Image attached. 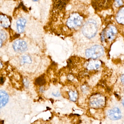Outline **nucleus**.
<instances>
[{"label": "nucleus", "mask_w": 124, "mask_h": 124, "mask_svg": "<svg viewBox=\"0 0 124 124\" xmlns=\"http://www.w3.org/2000/svg\"><path fill=\"white\" fill-rule=\"evenodd\" d=\"M97 31V23L93 20H90L87 22L83 26L82 29L83 34L88 39L94 37Z\"/></svg>", "instance_id": "obj_1"}, {"label": "nucleus", "mask_w": 124, "mask_h": 124, "mask_svg": "<svg viewBox=\"0 0 124 124\" xmlns=\"http://www.w3.org/2000/svg\"><path fill=\"white\" fill-rule=\"evenodd\" d=\"M104 54V49L100 45H95L86 50L85 54L87 57L97 59L100 57Z\"/></svg>", "instance_id": "obj_2"}, {"label": "nucleus", "mask_w": 124, "mask_h": 124, "mask_svg": "<svg viewBox=\"0 0 124 124\" xmlns=\"http://www.w3.org/2000/svg\"><path fill=\"white\" fill-rule=\"evenodd\" d=\"M105 97L100 94H96L91 97L90 103L91 107L94 108H103L105 104Z\"/></svg>", "instance_id": "obj_3"}, {"label": "nucleus", "mask_w": 124, "mask_h": 124, "mask_svg": "<svg viewBox=\"0 0 124 124\" xmlns=\"http://www.w3.org/2000/svg\"><path fill=\"white\" fill-rule=\"evenodd\" d=\"M82 19L79 15H74L70 17L67 23L68 27L70 28H75L81 26Z\"/></svg>", "instance_id": "obj_4"}, {"label": "nucleus", "mask_w": 124, "mask_h": 124, "mask_svg": "<svg viewBox=\"0 0 124 124\" xmlns=\"http://www.w3.org/2000/svg\"><path fill=\"white\" fill-rule=\"evenodd\" d=\"M12 47L14 50L18 53H23L27 51L28 48L27 43L22 39L15 41L12 44Z\"/></svg>", "instance_id": "obj_5"}, {"label": "nucleus", "mask_w": 124, "mask_h": 124, "mask_svg": "<svg viewBox=\"0 0 124 124\" xmlns=\"http://www.w3.org/2000/svg\"><path fill=\"white\" fill-rule=\"evenodd\" d=\"M110 0H92V5L96 9H103L108 7Z\"/></svg>", "instance_id": "obj_6"}, {"label": "nucleus", "mask_w": 124, "mask_h": 124, "mask_svg": "<svg viewBox=\"0 0 124 124\" xmlns=\"http://www.w3.org/2000/svg\"><path fill=\"white\" fill-rule=\"evenodd\" d=\"M107 116L109 118L113 121L119 120L121 118V111L118 108H115L108 111Z\"/></svg>", "instance_id": "obj_7"}, {"label": "nucleus", "mask_w": 124, "mask_h": 124, "mask_svg": "<svg viewBox=\"0 0 124 124\" xmlns=\"http://www.w3.org/2000/svg\"><path fill=\"white\" fill-rule=\"evenodd\" d=\"M117 33V31L116 27L110 26L107 29L106 32V36L107 39L109 41L113 40L116 38Z\"/></svg>", "instance_id": "obj_8"}, {"label": "nucleus", "mask_w": 124, "mask_h": 124, "mask_svg": "<svg viewBox=\"0 0 124 124\" xmlns=\"http://www.w3.org/2000/svg\"><path fill=\"white\" fill-rule=\"evenodd\" d=\"M9 97L8 93L4 90H0V108L4 107L8 102Z\"/></svg>", "instance_id": "obj_9"}, {"label": "nucleus", "mask_w": 124, "mask_h": 124, "mask_svg": "<svg viewBox=\"0 0 124 124\" xmlns=\"http://www.w3.org/2000/svg\"><path fill=\"white\" fill-rule=\"evenodd\" d=\"M27 21L23 17L19 18L17 22V29L19 33H23L25 31Z\"/></svg>", "instance_id": "obj_10"}, {"label": "nucleus", "mask_w": 124, "mask_h": 124, "mask_svg": "<svg viewBox=\"0 0 124 124\" xmlns=\"http://www.w3.org/2000/svg\"><path fill=\"white\" fill-rule=\"evenodd\" d=\"M11 24L9 19L5 15H0V26L4 28L9 27Z\"/></svg>", "instance_id": "obj_11"}, {"label": "nucleus", "mask_w": 124, "mask_h": 124, "mask_svg": "<svg viewBox=\"0 0 124 124\" xmlns=\"http://www.w3.org/2000/svg\"><path fill=\"white\" fill-rule=\"evenodd\" d=\"M7 35L6 32L3 30H0V48L3 44V43L6 40Z\"/></svg>", "instance_id": "obj_12"}, {"label": "nucleus", "mask_w": 124, "mask_h": 124, "mask_svg": "<svg viewBox=\"0 0 124 124\" xmlns=\"http://www.w3.org/2000/svg\"><path fill=\"white\" fill-rule=\"evenodd\" d=\"M116 20L119 23L124 24V8H122V9H121L119 12L116 17Z\"/></svg>", "instance_id": "obj_13"}, {"label": "nucleus", "mask_w": 124, "mask_h": 124, "mask_svg": "<svg viewBox=\"0 0 124 124\" xmlns=\"http://www.w3.org/2000/svg\"><path fill=\"white\" fill-rule=\"evenodd\" d=\"M32 62V60L31 57L27 55H25L23 56L20 60V64L24 65L25 63L30 64Z\"/></svg>", "instance_id": "obj_14"}, {"label": "nucleus", "mask_w": 124, "mask_h": 124, "mask_svg": "<svg viewBox=\"0 0 124 124\" xmlns=\"http://www.w3.org/2000/svg\"><path fill=\"white\" fill-rule=\"evenodd\" d=\"M69 97L71 100L75 101L78 98V94L75 91H70L69 93Z\"/></svg>", "instance_id": "obj_15"}, {"label": "nucleus", "mask_w": 124, "mask_h": 124, "mask_svg": "<svg viewBox=\"0 0 124 124\" xmlns=\"http://www.w3.org/2000/svg\"><path fill=\"white\" fill-rule=\"evenodd\" d=\"M46 82L45 79L43 77H40L35 80V84L39 86L44 85Z\"/></svg>", "instance_id": "obj_16"}, {"label": "nucleus", "mask_w": 124, "mask_h": 124, "mask_svg": "<svg viewBox=\"0 0 124 124\" xmlns=\"http://www.w3.org/2000/svg\"><path fill=\"white\" fill-rule=\"evenodd\" d=\"M65 4H66L65 3V1H63V0H60L58 1L57 6V7L58 8L61 9H62L63 8V7L65 6Z\"/></svg>", "instance_id": "obj_17"}, {"label": "nucleus", "mask_w": 124, "mask_h": 124, "mask_svg": "<svg viewBox=\"0 0 124 124\" xmlns=\"http://www.w3.org/2000/svg\"><path fill=\"white\" fill-rule=\"evenodd\" d=\"M118 3L119 6H121L123 4V2L122 0H115Z\"/></svg>", "instance_id": "obj_18"}, {"label": "nucleus", "mask_w": 124, "mask_h": 124, "mask_svg": "<svg viewBox=\"0 0 124 124\" xmlns=\"http://www.w3.org/2000/svg\"><path fill=\"white\" fill-rule=\"evenodd\" d=\"M24 84H25V86L27 87L28 86V85H29V82H28V81L26 79H25V81H24Z\"/></svg>", "instance_id": "obj_19"}, {"label": "nucleus", "mask_w": 124, "mask_h": 124, "mask_svg": "<svg viewBox=\"0 0 124 124\" xmlns=\"http://www.w3.org/2000/svg\"><path fill=\"white\" fill-rule=\"evenodd\" d=\"M53 95L54 96H55V97H59L60 96V94L59 93H57L56 94H53Z\"/></svg>", "instance_id": "obj_20"}, {"label": "nucleus", "mask_w": 124, "mask_h": 124, "mask_svg": "<svg viewBox=\"0 0 124 124\" xmlns=\"http://www.w3.org/2000/svg\"><path fill=\"white\" fill-rule=\"evenodd\" d=\"M2 66H3V64H2L1 62L0 61V68H2Z\"/></svg>", "instance_id": "obj_21"}, {"label": "nucleus", "mask_w": 124, "mask_h": 124, "mask_svg": "<svg viewBox=\"0 0 124 124\" xmlns=\"http://www.w3.org/2000/svg\"><path fill=\"white\" fill-rule=\"evenodd\" d=\"M122 80V82L123 84H124V75H123V76L122 77V78H121Z\"/></svg>", "instance_id": "obj_22"}, {"label": "nucleus", "mask_w": 124, "mask_h": 124, "mask_svg": "<svg viewBox=\"0 0 124 124\" xmlns=\"http://www.w3.org/2000/svg\"><path fill=\"white\" fill-rule=\"evenodd\" d=\"M33 0L34 1H38L39 0Z\"/></svg>", "instance_id": "obj_23"}]
</instances>
